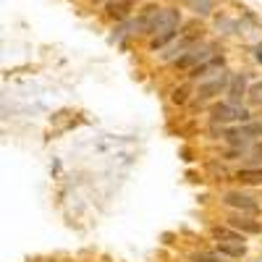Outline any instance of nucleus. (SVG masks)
<instances>
[{"label":"nucleus","mask_w":262,"mask_h":262,"mask_svg":"<svg viewBox=\"0 0 262 262\" xmlns=\"http://www.w3.org/2000/svg\"><path fill=\"white\" fill-rule=\"evenodd\" d=\"M223 202H226L228 207H236V210L247 212V215H254V212H259V205H257V200H254V196H249V194H242V191H228Z\"/></svg>","instance_id":"nucleus-5"},{"label":"nucleus","mask_w":262,"mask_h":262,"mask_svg":"<svg viewBox=\"0 0 262 262\" xmlns=\"http://www.w3.org/2000/svg\"><path fill=\"white\" fill-rule=\"evenodd\" d=\"M254 262H262V259H254Z\"/></svg>","instance_id":"nucleus-20"},{"label":"nucleus","mask_w":262,"mask_h":262,"mask_svg":"<svg viewBox=\"0 0 262 262\" xmlns=\"http://www.w3.org/2000/svg\"><path fill=\"white\" fill-rule=\"evenodd\" d=\"M252 155H254V158H259V155H262V144H257V147H254V152H252Z\"/></svg>","instance_id":"nucleus-18"},{"label":"nucleus","mask_w":262,"mask_h":262,"mask_svg":"<svg viewBox=\"0 0 262 262\" xmlns=\"http://www.w3.org/2000/svg\"><path fill=\"white\" fill-rule=\"evenodd\" d=\"M212 236L217 238V242H223V244H244V233H238L231 226H215Z\"/></svg>","instance_id":"nucleus-10"},{"label":"nucleus","mask_w":262,"mask_h":262,"mask_svg":"<svg viewBox=\"0 0 262 262\" xmlns=\"http://www.w3.org/2000/svg\"><path fill=\"white\" fill-rule=\"evenodd\" d=\"M217 252H221L223 257H244L247 247L244 244H223V242H217Z\"/></svg>","instance_id":"nucleus-13"},{"label":"nucleus","mask_w":262,"mask_h":262,"mask_svg":"<svg viewBox=\"0 0 262 262\" xmlns=\"http://www.w3.org/2000/svg\"><path fill=\"white\" fill-rule=\"evenodd\" d=\"M247 95H249V100H252L254 105H262V81H259V84H254Z\"/></svg>","instance_id":"nucleus-16"},{"label":"nucleus","mask_w":262,"mask_h":262,"mask_svg":"<svg viewBox=\"0 0 262 262\" xmlns=\"http://www.w3.org/2000/svg\"><path fill=\"white\" fill-rule=\"evenodd\" d=\"M236 181H242L247 186H262V168H244V170H238Z\"/></svg>","instance_id":"nucleus-11"},{"label":"nucleus","mask_w":262,"mask_h":262,"mask_svg":"<svg viewBox=\"0 0 262 262\" xmlns=\"http://www.w3.org/2000/svg\"><path fill=\"white\" fill-rule=\"evenodd\" d=\"M184 6L196 13V16H212L215 11V0H184Z\"/></svg>","instance_id":"nucleus-12"},{"label":"nucleus","mask_w":262,"mask_h":262,"mask_svg":"<svg viewBox=\"0 0 262 262\" xmlns=\"http://www.w3.org/2000/svg\"><path fill=\"white\" fill-rule=\"evenodd\" d=\"M228 226L236 228L238 233H244V236H247V233H252V236H254V233H262V226H259L257 221H252V217H247V215H231V217H228Z\"/></svg>","instance_id":"nucleus-8"},{"label":"nucleus","mask_w":262,"mask_h":262,"mask_svg":"<svg viewBox=\"0 0 262 262\" xmlns=\"http://www.w3.org/2000/svg\"><path fill=\"white\" fill-rule=\"evenodd\" d=\"M226 86H228V71L223 69V71H217L212 79L200 81V86H196V100H200V102L212 100L215 95H221V92L226 90Z\"/></svg>","instance_id":"nucleus-4"},{"label":"nucleus","mask_w":262,"mask_h":262,"mask_svg":"<svg viewBox=\"0 0 262 262\" xmlns=\"http://www.w3.org/2000/svg\"><path fill=\"white\" fill-rule=\"evenodd\" d=\"M254 137H262V123H247L236 131H228V139L231 142H249Z\"/></svg>","instance_id":"nucleus-9"},{"label":"nucleus","mask_w":262,"mask_h":262,"mask_svg":"<svg viewBox=\"0 0 262 262\" xmlns=\"http://www.w3.org/2000/svg\"><path fill=\"white\" fill-rule=\"evenodd\" d=\"M176 105H186L189 102V86H179V90H173V97H170Z\"/></svg>","instance_id":"nucleus-15"},{"label":"nucleus","mask_w":262,"mask_h":262,"mask_svg":"<svg viewBox=\"0 0 262 262\" xmlns=\"http://www.w3.org/2000/svg\"><path fill=\"white\" fill-rule=\"evenodd\" d=\"M215 123H233V121H249V111L242 107V102H221L212 107Z\"/></svg>","instance_id":"nucleus-3"},{"label":"nucleus","mask_w":262,"mask_h":262,"mask_svg":"<svg viewBox=\"0 0 262 262\" xmlns=\"http://www.w3.org/2000/svg\"><path fill=\"white\" fill-rule=\"evenodd\" d=\"M134 11V0H107L105 3V16L111 21H123Z\"/></svg>","instance_id":"nucleus-6"},{"label":"nucleus","mask_w":262,"mask_h":262,"mask_svg":"<svg viewBox=\"0 0 262 262\" xmlns=\"http://www.w3.org/2000/svg\"><path fill=\"white\" fill-rule=\"evenodd\" d=\"M228 102H242V97L247 95V74H233L228 76Z\"/></svg>","instance_id":"nucleus-7"},{"label":"nucleus","mask_w":262,"mask_h":262,"mask_svg":"<svg viewBox=\"0 0 262 262\" xmlns=\"http://www.w3.org/2000/svg\"><path fill=\"white\" fill-rule=\"evenodd\" d=\"M191 262H226L221 252H207V249H200V252H194L189 257Z\"/></svg>","instance_id":"nucleus-14"},{"label":"nucleus","mask_w":262,"mask_h":262,"mask_svg":"<svg viewBox=\"0 0 262 262\" xmlns=\"http://www.w3.org/2000/svg\"><path fill=\"white\" fill-rule=\"evenodd\" d=\"M212 55H215V48H210V45H200V48H189L186 53H181L173 63H176V69H181V71H191L194 66L207 63Z\"/></svg>","instance_id":"nucleus-2"},{"label":"nucleus","mask_w":262,"mask_h":262,"mask_svg":"<svg viewBox=\"0 0 262 262\" xmlns=\"http://www.w3.org/2000/svg\"><path fill=\"white\" fill-rule=\"evenodd\" d=\"M179 27H181V11L179 8H160L155 21H152V39H149V48L158 50V48H165L173 37H179Z\"/></svg>","instance_id":"nucleus-1"},{"label":"nucleus","mask_w":262,"mask_h":262,"mask_svg":"<svg viewBox=\"0 0 262 262\" xmlns=\"http://www.w3.org/2000/svg\"><path fill=\"white\" fill-rule=\"evenodd\" d=\"M254 58H257V63H262V45L254 48Z\"/></svg>","instance_id":"nucleus-17"},{"label":"nucleus","mask_w":262,"mask_h":262,"mask_svg":"<svg viewBox=\"0 0 262 262\" xmlns=\"http://www.w3.org/2000/svg\"><path fill=\"white\" fill-rule=\"evenodd\" d=\"M102 3V0H92V6H100Z\"/></svg>","instance_id":"nucleus-19"}]
</instances>
